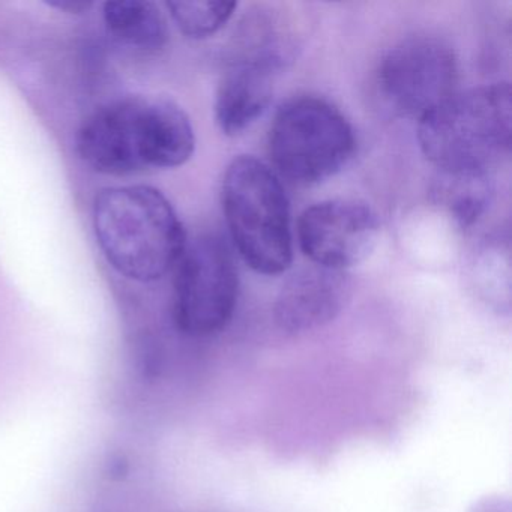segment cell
<instances>
[{"label":"cell","instance_id":"8992f818","mask_svg":"<svg viewBox=\"0 0 512 512\" xmlns=\"http://www.w3.org/2000/svg\"><path fill=\"white\" fill-rule=\"evenodd\" d=\"M173 320L191 337L226 328L238 304L239 280L223 239L203 235L188 242L175 268Z\"/></svg>","mask_w":512,"mask_h":512},{"label":"cell","instance_id":"277c9868","mask_svg":"<svg viewBox=\"0 0 512 512\" xmlns=\"http://www.w3.org/2000/svg\"><path fill=\"white\" fill-rule=\"evenodd\" d=\"M221 200L245 263L263 275L286 272L293 259L290 208L275 170L254 157L235 158L224 175Z\"/></svg>","mask_w":512,"mask_h":512},{"label":"cell","instance_id":"4fadbf2b","mask_svg":"<svg viewBox=\"0 0 512 512\" xmlns=\"http://www.w3.org/2000/svg\"><path fill=\"white\" fill-rule=\"evenodd\" d=\"M173 22L182 34L193 40H205L224 28L235 14L236 2H167Z\"/></svg>","mask_w":512,"mask_h":512},{"label":"cell","instance_id":"6da1fadb","mask_svg":"<svg viewBox=\"0 0 512 512\" xmlns=\"http://www.w3.org/2000/svg\"><path fill=\"white\" fill-rule=\"evenodd\" d=\"M196 136L187 113L164 97L130 95L98 107L80 125V160L107 176L176 169L193 157Z\"/></svg>","mask_w":512,"mask_h":512},{"label":"cell","instance_id":"30bf717a","mask_svg":"<svg viewBox=\"0 0 512 512\" xmlns=\"http://www.w3.org/2000/svg\"><path fill=\"white\" fill-rule=\"evenodd\" d=\"M350 295L344 272L313 266L284 284L275 302V322L289 334L322 328L343 311Z\"/></svg>","mask_w":512,"mask_h":512},{"label":"cell","instance_id":"3957f363","mask_svg":"<svg viewBox=\"0 0 512 512\" xmlns=\"http://www.w3.org/2000/svg\"><path fill=\"white\" fill-rule=\"evenodd\" d=\"M418 122L419 148L440 175L488 173L511 149V88L457 91Z\"/></svg>","mask_w":512,"mask_h":512},{"label":"cell","instance_id":"ba28073f","mask_svg":"<svg viewBox=\"0 0 512 512\" xmlns=\"http://www.w3.org/2000/svg\"><path fill=\"white\" fill-rule=\"evenodd\" d=\"M376 212L352 199H331L302 212L298 239L305 256L323 269L344 272L364 262L376 248Z\"/></svg>","mask_w":512,"mask_h":512},{"label":"cell","instance_id":"5bb4252c","mask_svg":"<svg viewBox=\"0 0 512 512\" xmlns=\"http://www.w3.org/2000/svg\"><path fill=\"white\" fill-rule=\"evenodd\" d=\"M50 5L58 8V10L67 11V13L71 14H82L91 8V4H88V2H74V0H62V2H56V4Z\"/></svg>","mask_w":512,"mask_h":512},{"label":"cell","instance_id":"9c48e42d","mask_svg":"<svg viewBox=\"0 0 512 512\" xmlns=\"http://www.w3.org/2000/svg\"><path fill=\"white\" fill-rule=\"evenodd\" d=\"M284 64L274 56L232 53L215 101V118L226 136H238L262 118L271 106L275 77Z\"/></svg>","mask_w":512,"mask_h":512},{"label":"cell","instance_id":"7a4b0ae2","mask_svg":"<svg viewBox=\"0 0 512 512\" xmlns=\"http://www.w3.org/2000/svg\"><path fill=\"white\" fill-rule=\"evenodd\" d=\"M92 223L107 262L137 283L166 277L188 244L178 212L151 185L103 188L95 196Z\"/></svg>","mask_w":512,"mask_h":512},{"label":"cell","instance_id":"7c38bea8","mask_svg":"<svg viewBox=\"0 0 512 512\" xmlns=\"http://www.w3.org/2000/svg\"><path fill=\"white\" fill-rule=\"evenodd\" d=\"M491 185L488 173L440 175L436 196L439 202L463 226H469L490 202Z\"/></svg>","mask_w":512,"mask_h":512},{"label":"cell","instance_id":"8fae6325","mask_svg":"<svg viewBox=\"0 0 512 512\" xmlns=\"http://www.w3.org/2000/svg\"><path fill=\"white\" fill-rule=\"evenodd\" d=\"M103 19L110 37L125 49L154 55L166 46V17L154 2L113 0L104 5Z\"/></svg>","mask_w":512,"mask_h":512},{"label":"cell","instance_id":"52a82bcc","mask_svg":"<svg viewBox=\"0 0 512 512\" xmlns=\"http://www.w3.org/2000/svg\"><path fill=\"white\" fill-rule=\"evenodd\" d=\"M458 65L445 41L428 35L395 44L377 70L383 104L404 118L421 119L457 92Z\"/></svg>","mask_w":512,"mask_h":512},{"label":"cell","instance_id":"5b68a950","mask_svg":"<svg viewBox=\"0 0 512 512\" xmlns=\"http://www.w3.org/2000/svg\"><path fill=\"white\" fill-rule=\"evenodd\" d=\"M355 133L343 113L322 98L284 104L269 130V155L277 175L319 184L344 169L355 152Z\"/></svg>","mask_w":512,"mask_h":512}]
</instances>
